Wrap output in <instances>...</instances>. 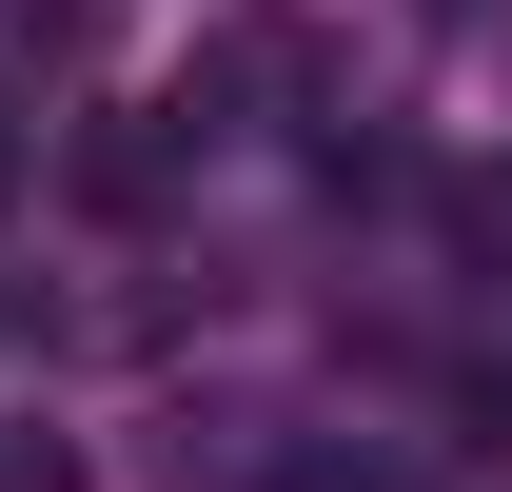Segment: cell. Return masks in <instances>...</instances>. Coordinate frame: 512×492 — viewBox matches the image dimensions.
I'll return each instance as SVG.
<instances>
[{
	"instance_id": "obj_1",
	"label": "cell",
	"mask_w": 512,
	"mask_h": 492,
	"mask_svg": "<svg viewBox=\"0 0 512 492\" xmlns=\"http://www.w3.org/2000/svg\"><path fill=\"white\" fill-rule=\"evenodd\" d=\"M0 492H79V433H40V414H0Z\"/></svg>"
},
{
	"instance_id": "obj_2",
	"label": "cell",
	"mask_w": 512,
	"mask_h": 492,
	"mask_svg": "<svg viewBox=\"0 0 512 492\" xmlns=\"http://www.w3.org/2000/svg\"><path fill=\"white\" fill-rule=\"evenodd\" d=\"M276 492H414L394 453H276Z\"/></svg>"
},
{
	"instance_id": "obj_3",
	"label": "cell",
	"mask_w": 512,
	"mask_h": 492,
	"mask_svg": "<svg viewBox=\"0 0 512 492\" xmlns=\"http://www.w3.org/2000/svg\"><path fill=\"white\" fill-rule=\"evenodd\" d=\"M453 237H473V256L512 276V158H493V178H453Z\"/></svg>"
},
{
	"instance_id": "obj_4",
	"label": "cell",
	"mask_w": 512,
	"mask_h": 492,
	"mask_svg": "<svg viewBox=\"0 0 512 492\" xmlns=\"http://www.w3.org/2000/svg\"><path fill=\"white\" fill-rule=\"evenodd\" d=\"M20 178H40V119H20V79H0V197H20Z\"/></svg>"
}]
</instances>
